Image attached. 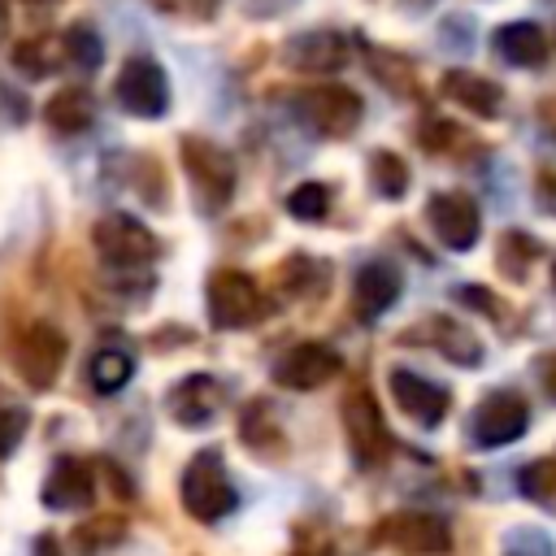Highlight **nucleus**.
Masks as SVG:
<instances>
[{"label": "nucleus", "mask_w": 556, "mask_h": 556, "mask_svg": "<svg viewBox=\"0 0 556 556\" xmlns=\"http://www.w3.org/2000/svg\"><path fill=\"white\" fill-rule=\"evenodd\" d=\"M182 174L191 182V195L200 204V213H222L235 195V182H239V169H235V156L213 143V139H200V135H182Z\"/></svg>", "instance_id": "f257e3e1"}, {"label": "nucleus", "mask_w": 556, "mask_h": 556, "mask_svg": "<svg viewBox=\"0 0 556 556\" xmlns=\"http://www.w3.org/2000/svg\"><path fill=\"white\" fill-rule=\"evenodd\" d=\"M178 495H182V508L195 521H222V517H230L239 508V491H235L230 469H226L217 447H204V452H195L187 460Z\"/></svg>", "instance_id": "f03ea898"}, {"label": "nucleus", "mask_w": 556, "mask_h": 556, "mask_svg": "<svg viewBox=\"0 0 556 556\" xmlns=\"http://www.w3.org/2000/svg\"><path fill=\"white\" fill-rule=\"evenodd\" d=\"M91 243H96L100 261H104L109 269H122V274L143 269V265H152V261L161 256L156 235H152L139 217H130V213H104V217L91 226Z\"/></svg>", "instance_id": "7ed1b4c3"}, {"label": "nucleus", "mask_w": 556, "mask_h": 556, "mask_svg": "<svg viewBox=\"0 0 556 556\" xmlns=\"http://www.w3.org/2000/svg\"><path fill=\"white\" fill-rule=\"evenodd\" d=\"M204 304H208V321L217 330H243V326H256L265 317V295H261L256 278L243 274V269L208 274Z\"/></svg>", "instance_id": "20e7f679"}, {"label": "nucleus", "mask_w": 556, "mask_h": 556, "mask_svg": "<svg viewBox=\"0 0 556 556\" xmlns=\"http://www.w3.org/2000/svg\"><path fill=\"white\" fill-rule=\"evenodd\" d=\"M361 96L352 87H339V83H321L313 91L300 96V117L313 135L321 139H343L361 126Z\"/></svg>", "instance_id": "39448f33"}, {"label": "nucleus", "mask_w": 556, "mask_h": 556, "mask_svg": "<svg viewBox=\"0 0 556 556\" xmlns=\"http://www.w3.org/2000/svg\"><path fill=\"white\" fill-rule=\"evenodd\" d=\"M113 96L126 113L152 122L169 109V83H165V70L152 61V56H130L113 83Z\"/></svg>", "instance_id": "423d86ee"}, {"label": "nucleus", "mask_w": 556, "mask_h": 556, "mask_svg": "<svg viewBox=\"0 0 556 556\" xmlns=\"http://www.w3.org/2000/svg\"><path fill=\"white\" fill-rule=\"evenodd\" d=\"M343 430H348V447H352L361 469H374V465L387 460L391 434H387V421H382V413H378L369 391H352L343 400Z\"/></svg>", "instance_id": "0eeeda50"}, {"label": "nucleus", "mask_w": 556, "mask_h": 556, "mask_svg": "<svg viewBox=\"0 0 556 556\" xmlns=\"http://www.w3.org/2000/svg\"><path fill=\"white\" fill-rule=\"evenodd\" d=\"M426 222H430L434 239L452 252H469L482 235V213L465 191H434L426 200Z\"/></svg>", "instance_id": "6e6552de"}, {"label": "nucleus", "mask_w": 556, "mask_h": 556, "mask_svg": "<svg viewBox=\"0 0 556 556\" xmlns=\"http://www.w3.org/2000/svg\"><path fill=\"white\" fill-rule=\"evenodd\" d=\"M526 426H530L526 400L513 391H491L469 417V439L478 447H504V443H517L526 434Z\"/></svg>", "instance_id": "1a4fd4ad"}, {"label": "nucleus", "mask_w": 556, "mask_h": 556, "mask_svg": "<svg viewBox=\"0 0 556 556\" xmlns=\"http://www.w3.org/2000/svg\"><path fill=\"white\" fill-rule=\"evenodd\" d=\"M61 361H65V334L48 321H35L13 348V365H17L22 382L35 387V391H48L56 382Z\"/></svg>", "instance_id": "9d476101"}, {"label": "nucleus", "mask_w": 556, "mask_h": 556, "mask_svg": "<svg viewBox=\"0 0 556 556\" xmlns=\"http://www.w3.org/2000/svg\"><path fill=\"white\" fill-rule=\"evenodd\" d=\"M339 369H343V361L330 343H295L274 361V382L287 391H317Z\"/></svg>", "instance_id": "9b49d317"}, {"label": "nucleus", "mask_w": 556, "mask_h": 556, "mask_svg": "<svg viewBox=\"0 0 556 556\" xmlns=\"http://www.w3.org/2000/svg\"><path fill=\"white\" fill-rule=\"evenodd\" d=\"M387 387H391V400L400 404V413L413 417L417 426L434 430L447 417V404H452L447 387H439V382H430V378H421L413 369H391L387 374Z\"/></svg>", "instance_id": "f8f14e48"}, {"label": "nucleus", "mask_w": 556, "mask_h": 556, "mask_svg": "<svg viewBox=\"0 0 556 556\" xmlns=\"http://www.w3.org/2000/svg\"><path fill=\"white\" fill-rule=\"evenodd\" d=\"M382 539L400 547L404 556H447L452 552V530L434 513H395L382 526Z\"/></svg>", "instance_id": "ddd939ff"}, {"label": "nucleus", "mask_w": 556, "mask_h": 556, "mask_svg": "<svg viewBox=\"0 0 556 556\" xmlns=\"http://www.w3.org/2000/svg\"><path fill=\"white\" fill-rule=\"evenodd\" d=\"M39 500L43 508L52 513H78L96 500V478H91V465L78 460V456H56L43 486H39Z\"/></svg>", "instance_id": "4468645a"}, {"label": "nucleus", "mask_w": 556, "mask_h": 556, "mask_svg": "<svg viewBox=\"0 0 556 556\" xmlns=\"http://www.w3.org/2000/svg\"><path fill=\"white\" fill-rule=\"evenodd\" d=\"M348 56H352V43L339 30H300L282 48V61L300 74H334L348 65Z\"/></svg>", "instance_id": "2eb2a0df"}, {"label": "nucleus", "mask_w": 556, "mask_h": 556, "mask_svg": "<svg viewBox=\"0 0 556 556\" xmlns=\"http://www.w3.org/2000/svg\"><path fill=\"white\" fill-rule=\"evenodd\" d=\"M169 417L187 430L195 426H208L217 413H222V382L213 374H187L169 387Z\"/></svg>", "instance_id": "dca6fc26"}, {"label": "nucleus", "mask_w": 556, "mask_h": 556, "mask_svg": "<svg viewBox=\"0 0 556 556\" xmlns=\"http://www.w3.org/2000/svg\"><path fill=\"white\" fill-rule=\"evenodd\" d=\"M400 287H404V278H400V269H395L391 261H365V265L356 269V278H352L356 317H361V321L382 317V313L400 300Z\"/></svg>", "instance_id": "f3484780"}, {"label": "nucleus", "mask_w": 556, "mask_h": 556, "mask_svg": "<svg viewBox=\"0 0 556 556\" xmlns=\"http://www.w3.org/2000/svg\"><path fill=\"white\" fill-rule=\"evenodd\" d=\"M443 96L478 117H500L504 113V91L500 83L482 78V74H469V70H447L443 74Z\"/></svg>", "instance_id": "a211bd4d"}, {"label": "nucleus", "mask_w": 556, "mask_h": 556, "mask_svg": "<svg viewBox=\"0 0 556 556\" xmlns=\"http://www.w3.org/2000/svg\"><path fill=\"white\" fill-rule=\"evenodd\" d=\"M413 339H430V348H439L452 365H478L482 361V343L452 317H430L413 330Z\"/></svg>", "instance_id": "6ab92c4d"}, {"label": "nucleus", "mask_w": 556, "mask_h": 556, "mask_svg": "<svg viewBox=\"0 0 556 556\" xmlns=\"http://www.w3.org/2000/svg\"><path fill=\"white\" fill-rule=\"evenodd\" d=\"M91 117H96V104H91V96L83 87H65L43 104V122L56 135H83L91 126Z\"/></svg>", "instance_id": "aec40b11"}, {"label": "nucleus", "mask_w": 556, "mask_h": 556, "mask_svg": "<svg viewBox=\"0 0 556 556\" xmlns=\"http://www.w3.org/2000/svg\"><path fill=\"white\" fill-rule=\"evenodd\" d=\"M495 52L508 65H539L547 56V39L534 22H508V26L495 30Z\"/></svg>", "instance_id": "412c9836"}, {"label": "nucleus", "mask_w": 556, "mask_h": 556, "mask_svg": "<svg viewBox=\"0 0 556 556\" xmlns=\"http://www.w3.org/2000/svg\"><path fill=\"white\" fill-rule=\"evenodd\" d=\"M135 374V356L122 352V348H100L91 361H87V382L100 391V395H117Z\"/></svg>", "instance_id": "4be33fe9"}, {"label": "nucleus", "mask_w": 556, "mask_h": 556, "mask_svg": "<svg viewBox=\"0 0 556 556\" xmlns=\"http://www.w3.org/2000/svg\"><path fill=\"white\" fill-rule=\"evenodd\" d=\"M56 61H65V48L61 39H26L13 48V65L26 74V78H48L56 70Z\"/></svg>", "instance_id": "5701e85b"}, {"label": "nucleus", "mask_w": 556, "mask_h": 556, "mask_svg": "<svg viewBox=\"0 0 556 556\" xmlns=\"http://www.w3.org/2000/svg\"><path fill=\"white\" fill-rule=\"evenodd\" d=\"M61 48H65V61L78 65V70H96L104 61V39L87 26V22H74L61 30Z\"/></svg>", "instance_id": "b1692460"}, {"label": "nucleus", "mask_w": 556, "mask_h": 556, "mask_svg": "<svg viewBox=\"0 0 556 556\" xmlns=\"http://www.w3.org/2000/svg\"><path fill=\"white\" fill-rule=\"evenodd\" d=\"M369 182L382 200H400L408 191V165L395 152H374L369 156Z\"/></svg>", "instance_id": "393cba45"}, {"label": "nucleus", "mask_w": 556, "mask_h": 556, "mask_svg": "<svg viewBox=\"0 0 556 556\" xmlns=\"http://www.w3.org/2000/svg\"><path fill=\"white\" fill-rule=\"evenodd\" d=\"M282 287L291 295H317L326 287V265L321 261H308V256H291L282 265Z\"/></svg>", "instance_id": "a878e982"}, {"label": "nucleus", "mask_w": 556, "mask_h": 556, "mask_svg": "<svg viewBox=\"0 0 556 556\" xmlns=\"http://www.w3.org/2000/svg\"><path fill=\"white\" fill-rule=\"evenodd\" d=\"M330 208V191L321 182H300L295 191H287V213L295 222H321Z\"/></svg>", "instance_id": "bb28decb"}, {"label": "nucleus", "mask_w": 556, "mask_h": 556, "mask_svg": "<svg viewBox=\"0 0 556 556\" xmlns=\"http://www.w3.org/2000/svg\"><path fill=\"white\" fill-rule=\"evenodd\" d=\"M500 556H556V543L547 530H534V526H517L504 534L500 543Z\"/></svg>", "instance_id": "cd10ccee"}, {"label": "nucleus", "mask_w": 556, "mask_h": 556, "mask_svg": "<svg viewBox=\"0 0 556 556\" xmlns=\"http://www.w3.org/2000/svg\"><path fill=\"white\" fill-rule=\"evenodd\" d=\"M521 491L530 495V500H552L556 495V465L552 460H534V465H526L521 469Z\"/></svg>", "instance_id": "c85d7f7f"}, {"label": "nucleus", "mask_w": 556, "mask_h": 556, "mask_svg": "<svg viewBox=\"0 0 556 556\" xmlns=\"http://www.w3.org/2000/svg\"><path fill=\"white\" fill-rule=\"evenodd\" d=\"M26 434V408L17 404H0V456H9Z\"/></svg>", "instance_id": "c756f323"}, {"label": "nucleus", "mask_w": 556, "mask_h": 556, "mask_svg": "<svg viewBox=\"0 0 556 556\" xmlns=\"http://www.w3.org/2000/svg\"><path fill=\"white\" fill-rule=\"evenodd\" d=\"M165 13H182V17H195V22H204V17H213L217 9H222V0H156Z\"/></svg>", "instance_id": "7c9ffc66"}, {"label": "nucleus", "mask_w": 556, "mask_h": 556, "mask_svg": "<svg viewBox=\"0 0 556 556\" xmlns=\"http://www.w3.org/2000/svg\"><path fill=\"white\" fill-rule=\"evenodd\" d=\"M456 300H465V304H478L486 317H500V313H504V304H500L491 291H482V287H456Z\"/></svg>", "instance_id": "2f4dec72"}, {"label": "nucleus", "mask_w": 556, "mask_h": 556, "mask_svg": "<svg viewBox=\"0 0 556 556\" xmlns=\"http://www.w3.org/2000/svg\"><path fill=\"white\" fill-rule=\"evenodd\" d=\"M35 556H61L56 539H52V534H39V539H35Z\"/></svg>", "instance_id": "473e14b6"}, {"label": "nucleus", "mask_w": 556, "mask_h": 556, "mask_svg": "<svg viewBox=\"0 0 556 556\" xmlns=\"http://www.w3.org/2000/svg\"><path fill=\"white\" fill-rule=\"evenodd\" d=\"M9 35V0H0V39Z\"/></svg>", "instance_id": "72a5a7b5"}, {"label": "nucleus", "mask_w": 556, "mask_h": 556, "mask_svg": "<svg viewBox=\"0 0 556 556\" xmlns=\"http://www.w3.org/2000/svg\"><path fill=\"white\" fill-rule=\"evenodd\" d=\"M26 4H52V0H26Z\"/></svg>", "instance_id": "f704fd0d"}, {"label": "nucleus", "mask_w": 556, "mask_h": 556, "mask_svg": "<svg viewBox=\"0 0 556 556\" xmlns=\"http://www.w3.org/2000/svg\"><path fill=\"white\" fill-rule=\"evenodd\" d=\"M552 282H556V269H552Z\"/></svg>", "instance_id": "c9c22d12"}]
</instances>
